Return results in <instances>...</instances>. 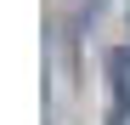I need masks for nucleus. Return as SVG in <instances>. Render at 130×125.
Listing matches in <instances>:
<instances>
[{"instance_id": "1", "label": "nucleus", "mask_w": 130, "mask_h": 125, "mask_svg": "<svg viewBox=\"0 0 130 125\" xmlns=\"http://www.w3.org/2000/svg\"><path fill=\"white\" fill-rule=\"evenodd\" d=\"M107 125H130V102H119V108L107 114Z\"/></svg>"}]
</instances>
